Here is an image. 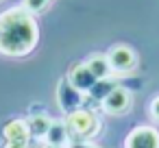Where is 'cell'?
<instances>
[{
	"label": "cell",
	"instance_id": "cell-1",
	"mask_svg": "<svg viewBox=\"0 0 159 148\" xmlns=\"http://www.w3.org/2000/svg\"><path fill=\"white\" fill-rule=\"evenodd\" d=\"M35 44V24L29 18L16 16L13 24H2L0 29V50L9 55H24Z\"/></svg>",
	"mask_w": 159,
	"mask_h": 148
},
{
	"label": "cell",
	"instance_id": "cell-2",
	"mask_svg": "<svg viewBox=\"0 0 159 148\" xmlns=\"http://www.w3.org/2000/svg\"><path fill=\"white\" fill-rule=\"evenodd\" d=\"M107 61H109V68H113L118 72H129V70L135 68L137 57L129 46H113V50L109 52Z\"/></svg>",
	"mask_w": 159,
	"mask_h": 148
},
{
	"label": "cell",
	"instance_id": "cell-3",
	"mask_svg": "<svg viewBox=\"0 0 159 148\" xmlns=\"http://www.w3.org/2000/svg\"><path fill=\"white\" fill-rule=\"evenodd\" d=\"M126 148H159V133L150 126H139L129 135Z\"/></svg>",
	"mask_w": 159,
	"mask_h": 148
},
{
	"label": "cell",
	"instance_id": "cell-4",
	"mask_svg": "<svg viewBox=\"0 0 159 148\" xmlns=\"http://www.w3.org/2000/svg\"><path fill=\"white\" fill-rule=\"evenodd\" d=\"M129 105H131V96L124 89H116L105 98V109L111 113H120V111L129 109Z\"/></svg>",
	"mask_w": 159,
	"mask_h": 148
},
{
	"label": "cell",
	"instance_id": "cell-5",
	"mask_svg": "<svg viewBox=\"0 0 159 148\" xmlns=\"http://www.w3.org/2000/svg\"><path fill=\"white\" fill-rule=\"evenodd\" d=\"M150 113L155 115V120H159V98L152 100V105H150Z\"/></svg>",
	"mask_w": 159,
	"mask_h": 148
}]
</instances>
